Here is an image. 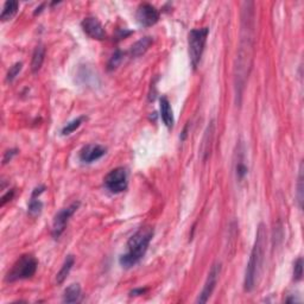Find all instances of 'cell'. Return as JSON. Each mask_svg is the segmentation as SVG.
<instances>
[{
    "label": "cell",
    "mask_w": 304,
    "mask_h": 304,
    "mask_svg": "<svg viewBox=\"0 0 304 304\" xmlns=\"http://www.w3.org/2000/svg\"><path fill=\"white\" fill-rule=\"evenodd\" d=\"M80 297H81L80 284H72L65 290V294H63V302L76 303L80 301Z\"/></svg>",
    "instance_id": "2e32d148"
},
{
    "label": "cell",
    "mask_w": 304,
    "mask_h": 304,
    "mask_svg": "<svg viewBox=\"0 0 304 304\" xmlns=\"http://www.w3.org/2000/svg\"><path fill=\"white\" fill-rule=\"evenodd\" d=\"M17 153V150H8L5 152V156H4V159H2V163L6 164L8 162V160L12 159V157L14 156V154Z\"/></svg>",
    "instance_id": "484cf974"
},
{
    "label": "cell",
    "mask_w": 304,
    "mask_h": 304,
    "mask_svg": "<svg viewBox=\"0 0 304 304\" xmlns=\"http://www.w3.org/2000/svg\"><path fill=\"white\" fill-rule=\"evenodd\" d=\"M297 200H299L300 208H303V163L300 165L299 181H297Z\"/></svg>",
    "instance_id": "7402d4cb"
},
{
    "label": "cell",
    "mask_w": 304,
    "mask_h": 304,
    "mask_svg": "<svg viewBox=\"0 0 304 304\" xmlns=\"http://www.w3.org/2000/svg\"><path fill=\"white\" fill-rule=\"evenodd\" d=\"M22 67H23V65L20 62L14 63V65L10 68V71H8L7 75H6V81H7V82L13 81L14 78L17 77V75L19 74V72L22 71Z\"/></svg>",
    "instance_id": "603a6c76"
},
{
    "label": "cell",
    "mask_w": 304,
    "mask_h": 304,
    "mask_svg": "<svg viewBox=\"0 0 304 304\" xmlns=\"http://www.w3.org/2000/svg\"><path fill=\"white\" fill-rule=\"evenodd\" d=\"M236 160H235V174L236 178L239 181L244 179V177L247 175V166L245 164V156H244V147L240 144L238 147V150L235 152Z\"/></svg>",
    "instance_id": "5bb4252c"
},
{
    "label": "cell",
    "mask_w": 304,
    "mask_h": 304,
    "mask_svg": "<svg viewBox=\"0 0 304 304\" xmlns=\"http://www.w3.org/2000/svg\"><path fill=\"white\" fill-rule=\"evenodd\" d=\"M303 276V259L302 258H299L296 261H295L294 265V279L295 281H301Z\"/></svg>",
    "instance_id": "d4e9b609"
},
{
    "label": "cell",
    "mask_w": 304,
    "mask_h": 304,
    "mask_svg": "<svg viewBox=\"0 0 304 304\" xmlns=\"http://www.w3.org/2000/svg\"><path fill=\"white\" fill-rule=\"evenodd\" d=\"M44 189H45V187H43V185H42V187L36 188L31 195V200H30L29 209H27V212H29V214L33 218L41 214L42 208H43V203H42L41 200L38 199V196L43 193Z\"/></svg>",
    "instance_id": "4fadbf2b"
},
{
    "label": "cell",
    "mask_w": 304,
    "mask_h": 304,
    "mask_svg": "<svg viewBox=\"0 0 304 304\" xmlns=\"http://www.w3.org/2000/svg\"><path fill=\"white\" fill-rule=\"evenodd\" d=\"M45 57V48L43 45H38L36 47L35 51L32 55V61H31V71L33 73H37L39 69L42 68V65L44 62Z\"/></svg>",
    "instance_id": "ac0fdd59"
},
{
    "label": "cell",
    "mask_w": 304,
    "mask_h": 304,
    "mask_svg": "<svg viewBox=\"0 0 304 304\" xmlns=\"http://www.w3.org/2000/svg\"><path fill=\"white\" fill-rule=\"evenodd\" d=\"M105 153H106V149L101 147V145L89 144L82 148L78 157H80V160L82 163L90 164L105 156Z\"/></svg>",
    "instance_id": "8fae6325"
},
{
    "label": "cell",
    "mask_w": 304,
    "mask_h": 304,
    "mask_svg": "<svg viewBox=\"0 0 304 304\" xmlns=\"http://www.w3.org/2000/svg\"><path fill=\"white\" fill-rule=\"evenodd\" d=\"M208 33V27L194 29L189 32V39H188V44H189V57L191 66H193L194 69L197 68L200 61H201Z\"/></svg>",
    "instance_id": "5b68a950"
},
{
    "label": "cell",
    "mask_w": 304,
    "mask_h": 304,
    "mask_svg": "<svg viewBox=\"0 0 304 304\" xmlns=\"http://www.w3.org/2000/svg\"><path fill=\"white\" fill-rule=\"evenodd\" d=\"M74 261L75 260H74V257H73V255H68V257L66 258L65 263H63L62 267H61L60 272L57 273V276H56L57 284H62V283L66 281L67 277H68L69 272H71L72 267L74 266Z\"/></svg>",
    "instance_id": "ffe728a7"
},
{
    "label": "cell",
    "mask_w": 304,
    "mask_h": 304,
    "mask_svg": "<svg viewBox=\"0 0 304 304\" xmlns=\"http://www.w3.org/2000/svg\"><path fill=\"white\" fill-rule=\"evenodd\" d=\"M82 29L84 33L93 39H105L106 32L102 24L95 17H87L82 20Z\"/></svg>",
    "instance_id": "30bf717a"
},
{
    "label": "cell",
    "mask_w": 304,
    "mask_h": 304,
    "mask_svg": "<svg viewBox=\"0 0 304 304\" xmlns=\"http://www.w3.org/2000/svg\"><path fill=\"white\" fill-rule=\"evenodd\" d=\"M137 19L143 26H152L159 20V12L153 5L144 2V4L139 5L138 10H137Z\"/></svg>",
    "instance_id": "9c48e42d"
},
{
    "label": "cell",
    "mask_w": 304,
    "mask_h": 304,
    "mask_svg": "<svg viewBox=\"0 0 304 304\" xmlns=\"http://www.w3.org/2000/svg\"><path fill=\"white\" fill-rule=\"evenodd\" d=\"M221 275V264L217 263L212 266L211 271L208 273V277L206 279L205 285H203V289L201 291V294L199 295V299L196 300V303H207L208 300L211 299L212 294L214 293L215 287H217L219 278H220Z\"/></svg>",
    "instance_id": "ba28073f"
},
{
    "label": "cell",
    "mask_w": 304,
    "mask_h": 304,
    "mask_svg": "<svg viewBox=\"0 0 304 304\" xmlns=\"http://www.w3.org/2000/svg\"><path fill=\"white\" fill-rule=\"evenodd\" d=\"M241 24H240V39L234 63V89L236 103H241L246 82L252 71L255 47V22L254 4L246 1L241 8Z\"/></svg>",
    "instance_id": "6da1fadb"
},
{
    "label": "cell",
    "mask_w": 304,
    "mask_h": 304,
    "mask_svg": "<svg viewBox=\"0 0 304 304\" xmlns=\"http://www.w3.org/2000/svg\"><path fill=\"white\" fill-rule=\"evenodd\" d=\"M123 57H124V54L121 53V51L119 50L115 51L114 55L111 57V60H109V62H108L109 71H113V69L117 68V67L121 63V61H123Z\"/></svg>",
    "instance_id": "cb8c5ba5"
},
{
    "label": "cell",
    "mask_w": 304,
    "mask_h": 304,
    "mask_svg": "<svg viewBox=\"0 0 304 304\" xmlns=\"http://www.w3.org/2000/svg\"><path fill=\"white\" fill-rule=\"evenodd\" d=\"M18 8H19V2L14 1V0H11V1H6L4 5V8H2L1 14H0V19L2 22H6V20H11L12 18L17 14Z\"/></svg>",
    "instance_id": "e0dca14e"
},
{
    "label": "cell",
    "mask_w": 304,
    "mask_h": 304,
    "mask_svg": "<svg viewBox=\"0 0 304 304\" xmlns=\"http://www.w3.org/2000/svg\"><path fill=\"white\" fill-rule=\"evenodd\" d=\"M86 119H87L86 117H78V118H76V119L72 120L71 123L67 124V125L62 129V135L63 136L72 135V133L74 132V131L77 130L78 127H80L82 124H83V121L86 120Z\"/></svg>",
    "instance_id": "44dd1931"
},
{
    "label": "cell",
    "mask_w": 304,
    "mask_h": 304,
    "mask_svg": "<svg viewBox=\"0 0 304 304\" xmlns=\"http://www.w3.org/2000/svg\"><path fill=\"white\" fill-rule=\"evenodd\" d=\"M159 107H160V117H162V120L168 129H172L174 126V112H172L171 105H170L168 98L165 96H162L159 100Z\"/></svg>",
    "instance_id": "7c38bea8"
},
{
    "label": "cell",
    "mask_w": 304,
    "mask_h": 304,
    "mask_svg": "<svg viewBox=\"0 0 304 304\" xmlns=\"http://www.w3.org/2000/svg\"><path fill=\"white\" fill-rule=\"evenodd\" d=\"M214 123H211V125L207 127L206 131V135H205V139H203L202 143V147H201V151L203 154V160L207 159V157L209 156V153H211V145L213 142V136H214Z\"/></svg>",
    "instance_id": "d6986e66"
},
{
    "label": "cell",
    "mask_w": 304,
    "mask_h": 304,
    "mask_svg": "<svg viewBox=\"0 0 304 304\" xmlns=\"http://www.w3.org/2000/svg\"><path fill=\"white\" fill-rule=\"evenodd\" d=\"M152 238H153V228L151 226L139 228L127 241L126 252L119 259L120 265L125 269H131L137 265L147 253Z\"/></svg>",
    "instance_id": "3957f363"
},
{
    "label": "cell",
    "mask_w": 304,
    "mask_h": 304,
    "mask_svg": "<svg viewBox=\"0 0 304 304\" xmlns=\"http://www.w3.org/2000/svg\"><path fill=\"white\" fill-rule=\"evenodd\" d=\"M267 245V232L266 227L264 224H260L258 226L257 234H255V240L253 248H252L250 254V260H248L247 267H246L245 279H244V289L247 293H251L253 289L257 287L259 277L263 271L264 258H265V251Z\"/></svg>",
    "instance_id": "7a4b0ae2"
},
{
    "label": "cell",
    "mask_w": 304,
    "mask_h": 304,
    "mask_svg": "<svg viewBox=\"0 0 304 304\" xmlns=\"http://www.w3.org/2000/svg\"><path fill=\"white\" fill-rule=\"evenodd\" d=\"M13 194H14V191H13V190H11V191H8V193L6 194V195L2 196V199H1V206H5V205H6V202H7V201H11V199H12V197H13Z\"/></svg>",
    "instance_id": "4316f807"
},
{
    "label": "cell",
    "mask_w": 304,
    "mask_h": 304,
    "mask_svg": "<svg viewBox=\"0 0 304 304\" xmlns=\"http://www.w3.org/2000/svg\"><path fill=\"white\" fill-rule=\"evenodd\" d=\"M152 43H153V39L152 37H143L142 39H139L138 42H136L135 44L131 47V55L133 57H139L142 55H144L149 50V48L151 47Z\"/></svg>",
    "instance_id": "9a60e30c"
},
{
    "label": "cell",
    "mask_w": 304,
    "mask_h": 304,
    "mask_svg": "<svg viewBox=\"0 0 304 304\" xmlns=\"http://www.w3.org/2000/svg\"><path fill=\"white\" fill-rule=\"evenodd\" d=\"M37 266L38 261L32 254H24L13 264V266L6 275L5 281L13 283L22 281V279L31 278L37 271Z\"/></svg>",
    "instance_id": "277c9868"
},
{
    "label": "cell",
    "mask_w": 304,
    "mask_h": 304,
    "mask_svg": "<svg viewBox=\"0 0 304 304\" xmlns=\"http://www.w3.org/2000/svg\"><path fill=\"white\" fill-rule=\"evenodd\" d=\"M106 188L113 194L123 193L127 188V171L125 168H115L105 177Z\"/></svg>",
    "instance_id": "52a82bcc"
},
{
    "label": "cell",
    "mask_w": 304,
    "mask_h": 304,
    "mask_svg": "<svg viewBox=\"0 0 304 304\" xmlns=\"http://www.w3.org/2000/svg\"><path fill=\"white\" fill-rule=\"evenodd\" d=\"M78 207H80V202H73L72 205L61 209V211L55 215L53 221V230H51V234H53L55 239H59L60 236L62 235V233L65 232L69 219L74 215V213L77 211Z\"/></svg>",
    "instance_id": "8992f818"
}]
</instances>
